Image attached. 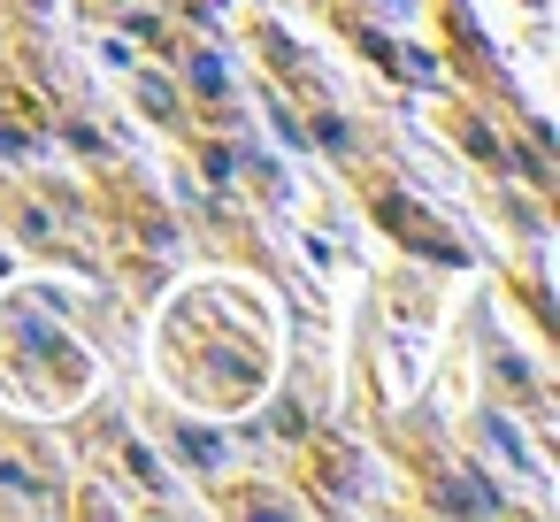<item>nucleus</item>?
I'll use <instances>...</instances> for the list:
<instances>
[{"label":"nucleus","instance_id":"nucleus-1","mask_svg":"<svg viewBox=\"0 0 560 522\" xmlns=\"http://www.w3.org/2000/svg\"><path fill=\"white\" fill-rule=\"evenodd\" d=\"M453 499H460V507H499V491H483L476 476H453Z\"/></svg>","mask_w":560,"mask_h":522},{"label":"nucleus","instance_id":"nucleus-2","mask_svg":"<svg viewBox=\"0 0 560 522\" xmlns=\"http://www.w3.org/2000/svg\"><path fill=\"white\" fill-rule=\"evenodd\" d=\"M139 93H147V108H154V116H170V108H177V93H170V85H162V78H147V85H139Z\"/></svg>","mask_w":560,"mask_h":522}]
</instances>
